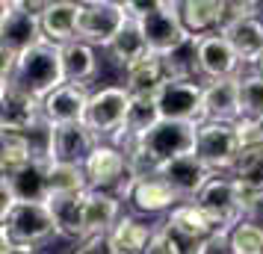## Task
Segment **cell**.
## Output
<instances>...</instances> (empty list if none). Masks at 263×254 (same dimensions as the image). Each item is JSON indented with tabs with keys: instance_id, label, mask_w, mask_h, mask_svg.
I'll return each instance as SVG.
<instances>
[{
	"instance_id": "e575fe53",
	"label": "cell",
	"mask_w": 263,
	"mask_h": 254,
	"mask_svg": "<svg viewBox=\"0 0 263 254\" xmlns=\"http://www.w3.org/2000/svg\"><path fill=\"white\" fill-rule=\"evenodd\" d=\"M231 254H263V230H257L249 222H239L228 230Z\"/></svg>"
},
{
	"instance_id": "d6986e66",
	"label": "cell",
	"mask_w": 263,
	"mask_h": 254,
	"mask_svg": "<svg viewBox=\"0 0 263 254\" xmlns=\"http://www.w3.org/2000/svg\"><path fill=\"white\" fill-rule=\"evenodd\" d=\"M42 119H45L42 115V101L30 97L21 89H15L12 83H3V95H0V127L3 130L27 133Z\"/></svg>"
},
{
	"instance_id": "d4e9b609",
	"label": "cell",
	"mask_w": 263,
	"mask_h": 254,
	"mask_svg": "<svg viewBox=\"0 0 263 254\" xmlns=\"http://www.w3.org/2000/svg\"><path fill=\"white\" fill-rule=\"evenodd\" d=\"M83 201H86V192L50 195L48 198V210H50V216H53V225H57V237H65V240H74V242L86 240Z\"/></svg>"
},
{
	"instance_id": "8992f818",
	"label": "cell",
	"mask_w": 263,
	"mask_h": 254,
	"mask_svg": "<svg viewBox=\"0 0 263 254\" xmlns=\"http://www.w3.org/2000/svg\"><path fill=\"white\" fill-rule=\"evenodd\" d=\"M130 15L124 12L119 0H80V24H77V42H86L92 48H109V42L121 33Z\"/></svg>"
},
{
	"instance_id": "ab89813d",
	"label": "cell",
	"mask_w": 263,
	"mask_h": 254,
	"mask_svg": "<svg viewBox=\"0 0 263 254\" xmlns=\"http://www.w3.org/2000/svg\"><path fill=\"white\" fill-rule=\"evenodd\" d=\"M242 222H249V225H254L257 230H263V192H251L249 195V204H246Z\"/></svg>"
},
{
	"instance_id": "52a82bcc",
	"label": "cell",
	"mask_w": 263,
	"mask_h": 254,
	"mask_svg": "<svg viewBox=\"0 0 263 254\" xmlns=\"http://www.w3.org/2000/svg\"><path fill=\"white\" fill-rule=\"evenodd\" d=\"M127 109H130V92L124 86H104L92 92L83 124L101 142H112L127 124Z\"/></svg>"
},
{
	"instance_id": "2e32d148",
	"label": "cell",
	"mask_w": 263,
	"mask_h": 254,
	"mask_svg": "<svg viewBox=\"0 0 263 254\" xmlns=\"http://www.w3.org/2000/svg\"><path fill=\"white\" fill-rule=\"evenodd\" d=\"M89 89L77 83H62L60 89H53L45 101H42V115L53 124V127H62V124H80L86 119V109H89Z\"/></svg>"
},
{
	"instance_id": "ba28073f",
	"label": "cell",
	"mask_w": 263,
	"mask_h": 254,
	"mask_svg": "<svg viewBox=\"0 0 263 254\" xmlns=\"http://www.w3.org/2000/svg\"><path fill=\"white\" fill-rule=\"evenodd\" d=\"M3 222V245H42L57 237V225L48 204H12L9 213L0 216Z\"/></svg>"
},
{
	"instance_id": "277c9868",
	"label": "cell",
	"mask_w": 263,
	"mask_h": 254,
	"mask_svg": "<svg viewBox=\"0 0 263 254\" xmlns=\"http://www.w3.org/2000/svg\"><path fill=\"white\" fill-rule=\"evenodd\" d=\"M249 195L251 192H246V189L239 186L234 174H213L210 183L201 189V195L195 198V204L213 219V225L219 230H231L234 225L242 222V216H246Z\"/></svg>"
},
{
	"instance_id": "44dd1931",
	"label": "cell",
	"mask_w": 263,
	"mask_h": 254,
	"mask_svg": "<svg viewBox=\"0 0 263 254\" xmlns=\"http://www.w3.org/2000/svg\"><path fill=\"white\" fill-rule=\"evenodd\" d=\"M204 121H239V77L204 80Z\"/></svg>"
},
{
	"instance_id": "d6a6232c",
	"label": "cell",
	"mask_w": 263,
	"mask_h": 254,
	"mask_svg": "<svg viewBox=\"0 0 263 254\" xmlns=\"http://www.w3.org/2000/svg\"><path fill=\"white\" fill-rule=\"evenodd\" d=\"M231 174L246 192H263V145L242 151Z\"/></svg>"
},
{
	"instance_id": "7bdbcfd3",
	"label": "cell",
	"mask_w": 263,
	"mask_h": 254,
	"mask_svg": "<svg viewBox=\"0 0 263 254\" xmlns=\"http://www.w3.org/2000/svg\"><path fill=\"white\" fill-rule=\"evenodd\" d=\"M257 121H260V130H263V119H257Z\"/></svg>"
},
{
	"instance_id": "f35d334b",
	"label": "cell",
	"mask_w": 263,
	"mask_h": 254,
	"mask_svg": "<svg viewBox=\"0 0 263 254\" xmlns=\"http://www.w3.org/2000/svg\"><path fill=\"white\" fill-rule=\"evenodd\" d=\"M195 254H231V240H228V230H216L207 242L198 245Z\"/></svg>"
},
{
	"instance_id": "7c38bea8",
	"label": "cell",
	"mask_w": 263,
	"mask_h": 254,
	"mask_svg": "<svg viewBox=\"0 0 263 254\" xmlns=\"http://www.w3.org/2000/svg\"><path fill=\"white\" fill-rule=\"evenodd\" d=\"M163 228L175 237V242L183 248V254H195L198 251V245L207 242L216 230H219L213 225V219L207 216L195 201H183V204H178L166 216Z\"/></svg>"
},
{
	"instance_id": "74e56055",
	"label": "cell",
	"mask_w": 263,
	"mask_h": 254,
	"mask_svg": "<svg viewBox=\"0 0 263 254\" xmlns=\"http://www.w3.org/2000/svg\"><path fill=\"white\" fill-rule=\"evenodd\" d=\"M145 254H183V248L175 242V237L163 225H157V233H154V240H151V245H148Z\"/></svg>"
},
{
	"instance_id": "4dcf8cb0",
	"label": "cell",
	"mask_w": 263,
	"mask_h": 254,
	"mask_svg": "<svg viewBox=\"0 0 263 254\" xmlns=\"http://www.w3.org/2000/svg\"><path fill=\"white\" fill-rule=\"evenodd\" d=\"M160 121H163V115H160V107H157V97H130L127 124H124L121 133L142 139V136H148L154 130Z\"/></svg>"
},
{
	"instance_id": "3957f363",
	"label": "cell",
	"mask_w": 263,
	"mask_h": 254,
	"mask_svg": "<svg viewBox=\"0 0 263 254\" xmlns=\"http://www.w3.org/2000/svg\"><path fill=\"white\" fill-rule=\"evenodd\" d=\"M42 9L45 3H24V0H6L3 18H0V50L21 56L24 50L45 42L42 33Z\"/></svg>"
},
{
	"instance_id": "8fae6325",
	"label": "cell",
	"mask_w": 263,
	"mask_h": 254,
	"mask_svg": "<svg viewBox=\"0 0 263 254\" xmlns=\"http://www.w3.org/2000/svg\"><path fill=\"white\" fill-rule=\"evenodd\" d=\"M157 107L163 121H192L201 124L204 121V83L198 80H168L160 95H157Z\"/></svg>"
},
{
	"instance_id": "4fadbf2b",
	"label": "cell",
	"mask_w": 263,
	"mask_h": 254,
	"mask_svg": "<svg viewBox=\"0 0 263 254\" xmlns=\"http://www.w3.org/2000/svg\"><path fill=\"white\" fill-rule=\"evenodd\" d=\"M192 38H195L198 68H201L204 80H228V77H239L242 74V62H239L237 50L231 48V42L222 33L192 36Z\"/></svg>"
},
{
	"instance_id": "7402d4cb",
	"label": "cell",
	"mask_w": 263,
	"mask_h": 254,
	"mask_svg": "<svg viewBox=\"0 0 263 254\" xmlns=\"http://www.w3.org/2000/svg\"><path fill=\"white\" fill-rule=\"evenodd\" d=\"M124 216L121 210V198L112 192H86L83 201V225H86V237H101L119 225V219Z\"/></svg>"
},
{
	"instance_id": "ffe728a7",
	"label": "cell",
	"mask_w": 263,
	"mask_h": 254,
	"mask_svg": "<svg viewBox=\"0 0 263 254\" xmlns=\"http://www.w3.org/2000/svg\"><path fill=\"white\" fill-rule=\"evenodd\" d=\"M42 33L53 45H71L77 42V24H80V3L74 0H48L42 9Z\"/></svg>"
},
{
	"instance_id": "83f0119b",
	"label": "cell",
	"mask_w": 263,
	"mask_h": 254,
	"mask_svg": "<svg viewBox=\"0 0 263 254\" xmlns=\"http://www.w3.org/2000/svg\"><path fill=\"white\" fill-rule=\"evenodd\" d=\"M178 12L190 36L222 33V0H178Z\"/></svg>"
},
{
	"instance_id": "d590c367",
	"label": "cell",
	"mask_w": 263,
	"mask_h": 254,
	"mask_svg": "<svg viewBox=\"0 0 263 254\" xmlns=\"http://www.w3.org/2000/svg\"><path fill=\"white\" fill-rule=\"evenodd\" d=\"M234 130H237V139H239V148H242V151L263 145V130H260V121H257V119H239V121H234Z\"/></svg>"
},
{
	"instance_id": "603a6c76",
	"label": "cell",
	"mask_w": 263,
	"mask_h": 254,
	"mask_svg": "<svg viewBox=\"0 0 263 254\" xmlns=\"http://www.w3.org/2000/svg\"><path fill=\"white\" fill-rule=\"evenodd\" d=\"M168 80H172V74H168L166 60L151 53L148 60H142L139 65L124 71V83L121 86L130 92V97H157Z\"/></svg>"
},
{
	"instance_id": "60d3db41",
	"label": "cell",
	"mask_w": 263,
	"mask_h": 254,
	"mask_svg": "<svg viewBox=\"0 0 263 254\" xmlns=\"http://www.w3.org/2000/svg\"><path fill=\"white\" fill-rule=\"evenodd\" d=\"M3 254H42L33 245H3Z\"/></svg>"
},
{
	"instance_id": "5b68a950",
	"label": "cell",
	"mask_w": 263,
	"mask_h": 254,
	"mask_svg": "<svg viewBox=\"0 0 263 254\" xmlns=\"http://www.w3.org/2000/svg\"><path fill=\"white\" fill-rule=\"evenodd\" d=\"M136 21L142 24L145 42H148L154 56H168V53H175L192 38L186 33L183 21H180L178 0H154V6Z\"/></svg>"
},
{
	"instance_id": "4316f807",
	"label": "cell",
	"mask_w": 263,
	"mask_h": 254,
	"mask_svg": "<svg viewBox=\"0 0 263 254\" xmlns=\"http://www.w3.org/2000/svg\"><path fill=\"white\" fill-rule=\"evenodd\" d=\"M109 60L116 62L119 68H133V65H139L142 60L151 56V48H148V42H145V33H142V24L136 21V18H127V24L121 27V33L112 42H109Z\"/></svg>"
},
{
	"instance_id": "f1b7e54d",
	"label": "cell",
	"mask_w": 263,
	"mask_h": 254,
	"mask_svg": "<svg viewBox=\"0 0 263 254\" xmlns=\"http://www.w3.org/2000/svg\"><path fill=\"white\" fill-rule=\"evenodd\" d=\"M62 71L65 83L86 86L98 74V50L86 42H71L62 48Z\"/></svg>"
},
{
	"instance_id": "836d02e7",
	"label": "cell",
	"mask_w": 263,
	"mask_h": 254,
	"mask_svg": "<svg viewBox=\"0 0 263 254\" xmlns=\"http://www.w3.org/2000/svg\"><path fill=\"white\" fill-rule=\"evenodd\" d=\"M239 119H263V74H239Z\"/></svg>"
},
{
	"instance_id": "484cf974",
	"label": "cell",
	"mask_w": 263,
	"mask_h": 254,
	"mask_svg": "<svg viewBox=\"0 0 263 254\" xmlns=\"http://www.w3.org/2000/svg\"><path fill=\"white\" fill-rule=\"evenodd\" d=\"M154 233H157V225L145 222L136 213H124L119 219V225L109 230V240H112L116 254H145L151 240H154Z\"/></svg>"
},
{
	"instance_id": "ac0fdd59",
	"label": "cell",
	"mask_w": 263,
	"mask_h": 254,
	"mask_svg": "<svg viewBox=\"0 0 263 254\" xmlns=\"http://www.w3.org/2000/svg\"><path fill=\"white\" fill-rule=\"evenodd\" d=\"M48 160H33L30 166L18 169L15 174H6L0 186L9 189L15 204H48L50 183H48Z\"/></svg>"
},
{
	"instance_id": "9c48e42d",
	"label": "cell",
	"mask_w": 263,
	"mask_h": 254,
	"mask_svg": "<svg viewBox=\"0 0 263 254\" xmlns=\"http://www.w3.org/2000/svg\"><path fill=\"white\" fill-rule=\"evenodd\" d=\"M239 154H242V148H239L234 124H225V121H201L198 124L195 157L213 174H231Z\"/></svg>"
},
{
	"instance_id": "6da1fadb",
	"label": "cell",
	"mask_w": 263,
	"mask_h": 254,
	"mask_svg": "<svg viewBox=\"0 0 263 254\" xmlns=\"http://www.w3.org/2000/svg\"><path fill=\"white\" fill-rule=\"evenodd\" d=\"M3 83H12L15 89L27 92L36 101L45 97L60 89L65 83V71H62V48L53 42H39L36 48L24 50L12 65V74L3 80Z\"/></svg>"
},
{
	"instance_id": "cb8c5ba5",
	"label": "cell",
	"mask_w": 263,
	"mask_h": 254,
	"mask_svg": "<svg viewBox=\"0 0 263 254\" xmlns=\"http://www.w3.org/2000/svg\"><path fill=\"white\" fill-rule=\"evenodd\" d=\"M222 36L231 42V48L237 50V56L242 65H249L254 71L257 60L263 56V18L254 15V18H242L237 24H231L222 30Z\"/></svg>"
},
{
	"instance_id": "7a4b0ae2",
	"label": "cell",
	"mask_w": 263,
	"mask_h": 254,
	"mask_svg": "<svg viewBox=\"0 0 263 254\" xmlns=\"http://www.w3.org/2000/svg\"><path fill=\"white\" fill-rule=\"evenodd\" d=\"M86 181L92 192H112L124 201V195L130 189V183L136 181L130 171V160L112 142H98V148L89 154V160L83 163Z\"/></svg>"
},
{
	"instance_id": "30bf717a",
	"label": "cell",
	"mask_w": 263,
	"mask_h": 254,
	"mask_svg": "<svg viewBox=\"0 0 263 254\" xmlns=\"http://www.w3.org/2000/svg\"><path fill=\"white\" fill-rule=\"evenodd\" d=\"M198 145V124L192 121H160L148 136H142L145 154L154 160L157 166L172 163L178 157L195 154Z\"/></svg>"
},
{
	"instance_id": "e0dca14e",
	"label": "cell",
	"mask_w": 263,
	"mask_h": 254,
	"mask_svg": "<svg viewBox=\"0 0 263 254\" xmlns=\"http://www.w3.org/2000/svg\"><path fill=\"white\" fill-rule=\"evenodd\" d=\"M157 174H160L183 201H195V198L201 195V189L210 183V178H213V171L207 169L195 154L178 157V160H172V163H163V166L157 169Z\"/></svg>"
},
{
	"instance_id": "1f68e13d",
	"label": "cell",
	"mask_w": 263,
	"mask_h": 254,
	"mask_svg": "<svg viewBox=\"0 0 263 254\" xmlns=\"http://www.w3.org/2000/svg\"><path fill=\"white\" fill-rule=\"evenodd\" d=\"M48 183H50V195H80V192H89V181H86L83 166H62V163H50Z\"/></svg>"
},
{
	"instance_id": "9a60e30c",
	"label": "cell",
	"mask_w": 263,
	"mask_h": 254,
	"mask_svg": "<svg viewBox=\"0 0 263 254\" xmlns=\"http://www.w3.org/2000/svg\"><path fill=\"white\" fill-rule=\"evenodd\" d=\"M98 139L83 121L80 124H62L53 127V139H50V163H62V166H83L89 154L98 148Z\"/></svg>"
},
{
	"instance_id": "f546056e",
	"label": "cell",
	"mask_w": 263,
	"mask_h": 254,
	"mask_svg": "<svg viewBox=\"0 0 263 254\" xmlns=\"http://www.w3.org/2000/svg\"><path fill=\"white\" fill-rule=\"evenodd\" d=\"M36 157L33 151V142L27 133H18V130H3V157H0V166H3V178L6 174H15L18 169L30 166Z\"/></svg>"
},
{
	"instance_id": "5bb4252c",
	"label": "cell",
	"mask_w": 263,
	"mask_h": 254,
	"mask_svg": "<svg viewBox=\"0 0 263 254\" xmlns=\"http://www.w3.org/2000/svg\"><path fill=\"white\" fill-rule=\"evenodd\" d=\"M124 201H130L136 216H160V213L168 216L178 204H183V198H180L160 174L136 178V181L130 183V189H127V195H124Z\"/></svg>"
},
{
	"instance_id": "b9f144b4",
	"label": "cell",
	"mask_w": 263,
	"mask_h": 254,
	"mask_svg": "<svg viewBox=\"0 0 263 254\" xmlns=\"http://www.w3.org/2000/svg\"><path fill=\"white\" fill-rule=\"evenodd\" d=\"M254 71H257V74H263V56L257 60V65H254Z\"/></svg>"
},
{
	"instance_id": "8d00e7d4",
	"label": "cell",
	"mask_w": 263,
	"mask_h": 254,
	"mask_svg": "<svg viewBox=\"0 0 263 254\" xmlns=\"http://www.w3.org/2000/svg\"><path fill=\"white\" fill-rule=\"evenodd\" d=\"M71 254H116V248H112L109 233H101V237H86V240H80L71 248Z\"/></svg>"
}]
</instances>
